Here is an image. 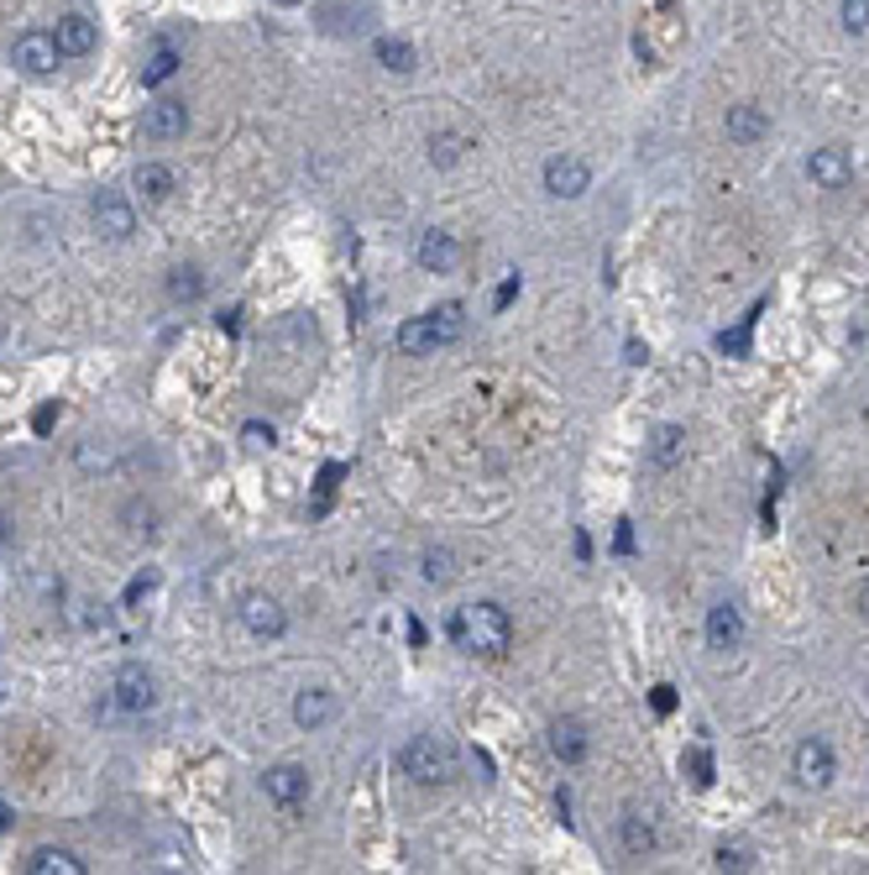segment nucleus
I'll return each mask as SVG.
<instances>
[{"label": "nucleus", "mask_w": 869, "mask_h": 875, "mask_svg": "<svg viewBox=\"0 0 869 875\" xmlns=\"http://www.w3.org/2000/svg\"><path fill=\"white\" fill-rule=\"evenodd\" d=\"M11 530H16V524H11V513H5V509H0V545H5V541H11Z\"/></svg>", "instance_id": "obj_35"}, {"label": "nucleus", "mask_w": 869, "mask_h": 875, "mask_svg": "<svg viewBox=\"0 0 869 875\" xmlns=\"http://www.w3.org/2000/svg\"><path fill=\"white\" fill-rule=\"evenodd\" d=\"M854 604H859V613H865V619H869V582H865V587H859V598H854Z\"/></svg>", "instance_id": "obj_36"}, {"label": "nucleus", "mask_w": 869, "mask_h": 875, "mask_svg": "<svg viewBox=\"0 0 869 875\" xmlns=\"http://www.w3.org/2000/svg\"><path fill=\"white\" fill-rule=\"evenodd\" d=\"M111 697L120 702V713H152L157 708V676H152L148 665H137V661H126L116 671V687H111Z\"/></svg>", "instance_id": "obj_5"}, {"label": "nucleus", "mask_w": 869, "mask_h": 875, "mask_svg": "<svg viewBox=\"0 0 869 875\" xmlns=\"http://www.w3.org/2000/svg\"><path fill=\"white\" fill-rule=\"evenodd\" d=\"M53 42H59L63 59H90L94 48H100V27H94L90 16L68 11V16H59V31H53Z\"/></svg>", "instance_id": "obj_10"}, {"label": "nucleus", "mask_w": 869, "mask_h": 875, "mask_svg": "<svg viewBox=\"0 0 869 875\" xmlns=\"http://www.w3.org/2000/svg\"><path fill=\"white\" fill-rule=\"evenodd\" d=\"M142 131H148L152 142H179L183 131H189V105L183 100H152L148 111H142Z\"/></svg>", "instance_id": "obj_9"}, {"label": "nucleus", "mask_w": 869, "mask_h": 875, "mask_svg": "<svg viewBox=\"0 0 869 875\" xmlns=\"http://www.w3.org/2000/svg\"><path fill=\"white\" fill-rule=\"evenodd\" d=\"M393 346H398L404 357H430V352H440V341H435V326H430V315H414V320H404V326H398V335H393Z\"/></svg>", "instance_id": "obj_19"}, {"label": "nucleus", "mask_w": 869, "mask_h": 875, "mask_svg": "<svg viewBox=\"0 0 869 875\" xmlns=\"http://www.w3.org/2000/svg\"><path fill=\"white\" fill-rule=\"evenodd\" d=\"M263 797H268L272 808H299L304 797H309V771L304 765H294V760H283V765H268L263 771Z\"/></svg>", "instance_id": "obj_6"}, {"label": "nucleus", "mask_w": 869, "mask_h": 875, "mask_svg": "<svg viewBox=\"0 0 869 875\" xmlns=\"http://www.w3.org/2000/svg\"><path fill=\"white\" fill-rule=\"evenodd\" d=\"M467 148H472V142H467V131H450L446 126V131H435V137H430V163H435V168H456V163L467 157Z\"/></svg>", "instance_id": "obj_26"}, {"label": "nucleus", "mask_w": 869, "mask_h": 875, "mask_svg": "<svg viewBox=\"0 0 869 875\" xmlns=\"http://www.w3.org/2000/svg\"><path fill=\"white\" fill-rule=\"evenodd\" d=\"M335 713H341V702H335V693H325V687H309V693L294 697V724L299 728H325Z\"/></svg>", "instance_id": "obj_16"}, {"label": "nucleus", "mask_w": 869, "mask_h": 875, "mask_svg": "<svg viewBox=\"0 0 869 875\" xmlns=\"http://www.w3.org/2000/svg\"><path fill=\"white\" fill-rule=\"evenodd\" d=\"M430 326H435V341L440 346H450V341H461V331H467V304H440V309H430Z\"/></svg>", "instance_id": "obj_27"}, {"label": "nucleus", "mask_w": 869, "mask_h": 875, "mask_svg": "<svg viewBox=\"0 0 869 875\" xmlns=\"http://www.w3.org/2000/svg\"><path fill=\"white\" fill-rule=\"evenodd\" d=\"M833 771H839V760H833V750H828V739H802L796 754H791V782L807 786V791L833 786Z\"/></svg>", "instance_id": "obj_4"}, {"label": "nucleus", "mask_w": 869, "mask_h": 875, "mask_svg": "<svg viewBox=\"0 0 869 875\" xmlns=\"http://www.w3.org/2000/svg\"><path fill=\"white\" fill-rule=\"evenodd\" d=\"M372 53H378V63H383L388 74H414V63H420L414 59V48H409L404 37H378V42H372Z\"/></svg>", "instance_id": "obj_25"}, {"label": "nucleus", "mask_w": 869, "mask_h": 875, "mask_svg": "<svg viewBox=\"0 0 869 875\" xmlns=\"http://www.w3.org/2000/svg\"><path fill=\"white\" fill-rule=\"evenodd\" d=\"M681 452H687V430L681 424H660L655 435H650V461L655 467H676Z\"/></svg>", "instance_id": "obj_21"}, {"label": "nucleus", "mask_w": 869, "mask_h": 875, "mask_svg": "<svg viewBox=\"0 0 869 875\" xmlns=\"http://www.w3.org/2000/svg\"><path fill=\"white\" fill-rule=\"evenodd\" d=\"M241 624H246V634H257V639H278V634L289 630V613L268 593H246L241 598Z\"/></svg>", "instance_id": "obj_8"}, {"label": "nucleus", "mask_w": 869, "mask_h": 875, "mask_svg": "<svg viewBox=\"0 0 869 875\" xmlns=\"http://www.w3.org/2000/svg\"><path fill=\"white\" fill-rule=\"evenodd\" d=\"M739 639H744V613H739V604H718L707 613V645L713 650H733Z\"/></svg>", "instance_id": "obj_17"}, {"label": "nucleus", "mask_w": 869, "mask_h": 875, "mask_svg": "<svg viewBox=\"0 0 869 875\" xmlns=\"http://www.w3.org/2000/svg\"><path fill=\"white\" fill-rule=\"evenodd\" d=\"M446 634L450 645L461 650V656H477V661H503L513 645V619L503 613V604H493V598H477V604L456 608L446 619Z\"/></svg>", "instance_id": "obj_1"}, {"label": "nucleus", "mask_w": 869, "mask_h": 875, "mask_svg": "<svg viewBox=\"0 0 869 875\" xmlns=\"http://www.w3.org/2000/svg\"><path fill=\"white\" fill-rule=\"evenodd\" d=\"M807 174H812V183H822V189H843V183L854 179V157L843 148H817L807 157Z\"/></svg>", "instance_id": "obj_13"}, {"label": "nucleus", "mask_w": 869, "mask_h": 875, "mask_svg": "<svg viewBox=\"0 0 869 875\" xmlns=\"http://www.w3.org/2000/svg\"><path fill=\"white\" fill-rule=\"evenodd\" d=\"M398 771L420 786H450L461 776V754H456V745L440 739V734H414V739L398 750Z\"/></svg>", "instance_id": "obj_2"}, {"label": "nucleus", "mask_w": 869, "mask_h": 875, "mask_svg": "<svg viewBox=\"0 0 869 875\" xmlns=\"http://www.w3.org/2000/svg\"><path fill=\"white\" fill-rule=\"evenodd\" d=\"M513 294H519V272H509V283H503V289H498V309H503V304H509Z\"/></svg>", "instance_id": "obj_34"}, {"label": "nucleus", "mask_w": 869, "mask_h": 875, "mask_svg": "<svg viewBox=\"0 0 869 875\" xmlns=\"http://www.w3.org/2000/svg\"><path fill=\"white\" fill-rule=\"evenodd\" d=\"M200 294H205V268L179 263V268L168 272V300H174V304H194Z\"/></svg>", "instance_id": "obj_23"}, {"label": "nucleus", "mask_w": 869, "mask_h": 875, "mask_svg": "<svg viewBox=\"0 0 869 875\" xmlns=\"http://www.w3.org/2000/svg\"><path fill=\"white\" fill-rule=\"evenodd\" d=\"M587 189H592V163H587V157L555 152V157L545 163V194H555V200H582Z\"/></svg>", "instance_id": "obj_3"}, {"label": "nucleus", "mask_w": 869, "mask_h": 875, "mask_svg": "<svg viewBox=\"0 0 869 875\" xmlns=\"http://www.w3.org/2000/svg\"><path fill=\"white\" fill-rule=\"evenodd\" d=\"M618 834H624V849H629V854H650V849H655V828H650L644 817L629 813L618 823Z\"/></svg>", "instance_id": "obj_28"}, {"label": "nucleus", "mask_w": 869, "mask_h": 875, "mask_svg": "<svg viewBox=\"0 0 869 875\" xmlns=\"http://www.w3.org/2000/svg\"><path fill=\"white\" fill-rule=\"evenodd\" d=\"M131 183H137V194H142L148 205H163V200L179 189V179H174V168H168V163H142V168L131 174Z\"/></svg>", "instance_id": "obj_20"}, {"label": "nucleus", "mask_w": 869, "mask_h": 875, "mask_svg": "<svg viewBox=\"0 0 869 875\" xmlns=\"http://www.w3.org/2000/svg\"><path fill=\"white\" fill-rule=\"evenodd\" d=\"M59 42H53V31H27V37H16V48H11V63L22 68V74H31V79H48V74H59Z\"/></svg>", "instance_id": "obj_7"}, {"label": "nucleus", "mask_w": 869, "mask_h": 875, "mask_svg": "<svg viewBox=\"0 0 869 875\" xmlns=\"http://www.w3.org/2000/svg\"><path fill=\"white\" fill-rule=\"evenodd\" d=\"M94 226H100L105 242H126L137 231V211L120 194H94Z\"/></svg>", "instance_id": "obj_11"}, {"label": "nucleus", "mask_w": 869, "mask_h": 875, "mask_svg": "<svg viewBox=\"0 0 869 875\" xmlns=\"http://www.w3.org/2000/svg\"><path fill=\"white\" fill-rule=\"evenodd\" d=\"M420 576L430 582V587L456 582V550H450V545H430V550L420 556Z\"/></svg>", "instance_id": "obj_24"}, {"label": "nucleus", "mask_w": 869, "mask_h": 875, "mask_svg": "<svg viewBox=\"0 0 869 875\" xmlns=\"http://www.w3.org/2000/svg\"><path fill=\"white\" fill-rule=\"evenodd\" d=\"M120 519L131 524V535H157V509H152L148 498H131V504L120 509Z\"/></svg>", "instance_id": "obj_30"}, {"label": "nucleus", "mask_w": 869, "mask_h": 875, "mask_svg": "<svg viewBox=\"0 0 869 875\" xmlns=\"http://www.w3.org/2000/svg\"><path fill=\"white\" fill-rule=\"evenodd\" d=\"M713 860H718V871H733V875H739V871H750V854H744L739 845H723L718 854H713Z\"/></svg>", "instance_id": "obj_32"}, {"label": "nucleus", "mask_w": 869, "mask_h": 875, "mask_svg": "<svg viewBox=\"0 0 869 875\" xmlns=\"http://www.w3.org/2000/svg\"><path fill=\"white\" fill-rule=\"evenodd\" d=\"M839 22H843V31H869V0H839Z\"/></svg>", "instance_id": "obj_31"}, {"label": "nucleus", "mask_w": 869, "mask_h": 875, "mask_svg": "<svg viewBox=\"0 0 869 875\" xmlns=\"http://www.w3.org/2000/svg\"><path fill=\"white\" fill-rule=\"evenodd\" d=\"M272 446H278V430H272V424H263V420L241 424V452L263 456V452H272Z\"/></svg>", "instance_id": "obj_29"}, {"label": "nucleus", "mask_w": 869, "mask_h": 875, "mask_svg": "<svg viewBox=\"0 0 869 875\" xmlns=\"http://www.w3.org/2000/svg\"><path fill=\"white\" fill-rule=\"evenodd\" d=\"M414 263H420L424 272H450L456 263H461V242L450 237V231H424L420 237V246H414Z\"/></svg>", "instance_id": "obj_12"}, {"label": "nucleus", "mask_w": 869, "mask_h": 875, "mask_svg": "<svg viewBox=\"0 0 869 875\" xmlns=\"http://www.w3.org/2000/svg\"><path fill=\"white\" fill-rule=\"evenodd\" d=\"M676 708V693L670 687H655V713H670Z\"/></svg>", "instance_id": "obj_33"}, {"label": "nucleus", "mask_w": 869, "mask_h": 875, "mask_svg": "<svg viewBox=\"0 0 869 875\" xmlns=\"http://www.w3.org/2000/svg\"><path fill=\"white\" fill-rule=\"evenodd\" d=\"M90 865L74 854V849H59V845H42V849H31V860H27V875H85Z\"/></svg>", "instance_id": "obj_18"}, {"label": "nucleus", "mask_w": 869, "mask_h": 875, "mask_svg": "<svg viewBox=\"0 0 869 875\" xmlns=\"http://www.w3.org/2000/svg\"><path fill=\"white\" fill-rule=\"evenodd\" d=\"M723 126H728V142L754 148V142H765V137H770V111H759V105H733Z\"/></svg>", "instance_id": "obj_14"}, {"label": "nucleus", "mask_w": 869, "mask_h": 875, "mask_svg": "<svg viewBox=\"0 0 869 875\" xmlns=\"http://www.w3.org/2000/svg\"><path fill=\"white\" fill-rule=\"evenodd\" d=\"M179 68H183L179 48H174V42H157V53L142 63V85H148V90H157V85H168V79H174Z\"/></svg>", "instance_id": "obj_22"}, {"label": "nucleus", "mask_w": 869, "mask_h": 875, "mask_svg": "<svg viewBox=\"0 0 869 875\" xmlns=\"http://www.w3.org/2000/svg\"><path fill=\"white\" fill-rule=\"evenodd\" d=\"M587 750H592V745H587V728L576 724V719H555V724H550V754H555L561 765H582Z\"/></svg>", "instance_id": "obj_15"}, {"label": "nucleus", "mask_w": 869, "mask_h": 875, "mask_svg": "<svg viewBox=\"0 0 869 875\" xmlns=\"http://www.w3.org/2000/svg\"><path fill=\"white\" fill-rule=\"evenodd\" d=\"M865 420H869V409H865Z\"/></svg>", "instance_id": "obj_38"}, {"label": "nucleus", "mask_w": 869, "mask_h": 875, "mask_svg": "<svg viewBox=\"0 0 869 875\" xmlns=\"http://www.w3.org/2000/svg\"><path fill=\"white\" fill-rule=\"evenodd\" d=\"M5 828H11V813H5V802H0V834H5Z\"/></svg>", "instance_id": "obj_37"}]
</instances>
